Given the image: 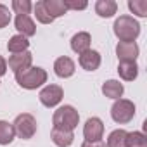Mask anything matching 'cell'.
<instances>
[{
    "label": "cell",
    "instance_id": "1",
    "mask_svg": "<svg viewBox=\"0 0 147 147\" xmlns=\"http://www.w3.org/2000/svg\"><path fill=\"white\" fill-rule=\"evenodd\" d=\"M114 35L119 42H135L140 35V24L131 16H119L114 21Z\"/></svg>",
    "mask_w": 147,
    "mask_h": 147
},
{
    "label": "cell",
    "instance_id": "2",
    "mask_svg": "<svg viewBox=\"0 0 147 147\" xmlns=\"http://www.w3.org/2000/svg\"><path fill=\"white\" fill-rule=\"evenodd\" d=\"M78 121H80V114H78V111L73 107V106H61L54 113V116H52L54 128L67 130V131L75 130L78 126Z\"/></svg>",
    "mask_w": 147,
    "mask_h": 147
},
{
    "label": "cell",
    "instance_id": "3",
    "mask_svg": "<svg viewBox=\"0 0 147 147\" xmlns=\"http://www.w3.org/2000/svg\"><path fill=\"white\" fill-rule=\"evenodd\" d=\"M16 82L21 88L35 90L47 82V71L43 67H28L21 73H16Z\"/></svg>",
    "mask_w": 147,
    "mask_h": 147
},
{
    "label": "cell",
    "instance_id": "4",
    "mask_svg": "<svg viewBox=\"0 0 147 147\" xmlns=\"http://www.w3.org/2000/svg\"><path fill=\"white\" fill-rule=\"evenodd\" d=\"M12 126H14L16 135H18L19 138H23V140H30V138H33V135L36 133V119H35V116L30 114V113L19 114V116L14 119Z\"/></svg>",
    "mask_w": 147,
    "mask_h": 147
},
{
    "label": "cell",
    "instance_id": "5",
    "mask_svg": "<svg viewBox=\"0 0 147 147\" xmlns=\"http://www.w3.org/2000/svg\"><path fill=\"white\" fill-rule=\"evenodd\" d=\"M133 116H135V104L128 99H118L111 107V118L119 125L130 123Z\"/></svg>",
    "mask_w": 147,
    "mask_h": 147
},
{
    "label": "cell",
    "instance_id": "6",
    "mask_svg": "<svg viewBox=\"0 0 147 147\" xmlns=\"http://www.w3.org/2000/svg\"><path fill=\"white\" fill-rule=\"evenodd\" d=\"M62 97H64L62 87H61V85H54V83L43 87V88L40 90V94H38V99H40V102H42L45 107H55V106L62 100Z\"/></svg>",
    "mask_w": 147,
    "mask_h": 147
},
{
    "label": "cell",
    "instance_id": "7",
    "mask_svg": "<svg viewBox=\"0 0 147 147\" xmlns=\"http://www.w3.org/2000/svg\"><path fill=\"white\" fill-rule=\"evenodd\" d=\"M116 55L119 62H135L138 57V45L135 42H119L116 45Z\"/></svg>",
    "mask_w": 147,
    "mask_h": 147
},
{
    "label": "cell",
    "instance_id": "8",
    "mask_svg": "<svg viewBox=\"0 0 147 147\" xmlns=\"http://www.w3.org/2000/svg\"><path fill=\"white\" fill-rule=\"evenodd\" d=\"M83 135L88 142L94 140H102L104 135V123L100 118H88L85 126H83Z\"/></svg>",
    "mask_w": 147,
    "mask_h": 147
},
{
    "label": "cell",
    "instance_id": "9",
    "mask_svg": "<svg viewBox=\"0 0 147 147\" xmlns=\"http://www.w3.org/2000/svg\"><path fill=\"white\" fill-rule=\"evenodd\" d=\"M31 62H33V55L28 50L19 52V54H12L9 57V67L14 71V75H16V73L24 71V69H28V67H31Z\"/></svg>",
    "mask_w": 147,
    "mask_h": 147
},
{
    "label": "cell",
    "instance_id": "10",
    "mask_svg": "<svg viewBox=\"0 0 147 147\" xmlns=\"http://www.w3.org/2000/svg\"><path fill=\"white\" fill-rule=\"evenodd\" d=\"M75 69H76L75 62H73V59L67 57V55H62V57L55 59V62H54V71H55V75L59 78L73 76V75H75Z\"/></svg>",
    "mask_w": 147,
    "mask_h": 147
},
{
    "label": "cell",
    "instance_id": "11",
    "mask_svg": "<svg viewBox=\"0 0 147 147\" xmlns=\"http://www.w3.org/2000/svg\"><path fill=\"white\" fill-rule=\"evenodd\" d=\"M100 61H102V59H100V54H99L97 50H92V49H88L87 52L80 54V59H78L80 66H82L85 71H95V69H99Z\"/></svg>",
    "mask_w": 147,
    "mask_h": 147
},
{
    "label": "cell",
    "instance_id": "12",
    "mask_svg": "<svg viewBox=\"0 0 147 147\" xmlns=\"http://www.w3.org/2000/svg\"><path fill=\"white\" fill-rule=\"evenodd\" d=\"M90 42H92L90 33L80 31L76 35H73V38H71V49H73V52H76L80 55V54H83V52H87L90 49Z\"/></svg>",
    "mask_w": 147,
    "mask_h": 147
},
{
    "label": "cell",
    "instance_id": "13",
    "mask_svg": "<svg viewBox=\"0 0 147 147\" xmlns=\"http://www.w3.org/2000/svg\"><path fill=\"white\" fill-rule=\"evenodd\" d=\"M16 30L19 31V35L23 36H33L36 33V26L33 23V19L30 16H16Z\"/></svg>",
    "mask_w": 147,
    "mask_h": 147
},
{
    "label": "cell",
    "instance_id": "14",
    "mask_svg": "<svg viewBox=\"0 0 147 147\" xmlns=\"http://www.w3.org/2000/svg\"><path fill=\"white\" fill-rule=\"evenodd\" d=\"M50 138L57 147H69L75 140V133L67 131V130H59V128H52L50 131Z\"/></svg>",
    "mask_w": 147,
    "mask_h": 147
},
{
    "label": "cell",
    "instance_id": "15",
    "mask_svg": "<svg viewBox=\"0 0 147 147\" xmlns=\"http://www.w3.org/2000/svg\"><path fill=\"white\" fill-rule=\"evenodd\" d=\"M123 92H125V87H123V83H119L118 80H107V82L102 83V94H104L106 97H109V99L118 100V99L123 95Z\"/></svg>",
    "mask_w": 147,
    "mask_h": 147
},
{
    "label": "cell",
    "instance_id": "16",
    "mask_svg": "<svg viewBox=\"0 0 147 147\" xmlns=\"http://www.w3.org/2000/svg\"><path fill=\"white\" fill-rule=\"evenodd\" d=\"M118 75L125 82H133L138 76V66H137V62H119L118 64Z\"/></svg>",
    "mask_w": 147,
    "mask_h": 147
},
{
    "label": "cell",
    "instance_id": "17",
    "mask_svg": "<svg viewBox=\"0 0 147 147\" xmlns=\"http://www.w3.org/2000/svg\"><path fill=\"white\" fill-rule=\"evenodd\" d=\"M118 11V4L114 0H97L95 4V12L100 18H113Z\"/></svg>",
    "mask_w": 147,
    "mask_h": 147
},
{
    "label": "cell",
    "instance_id": "18",
    "mask_svg": "<svg viewBox=\"0 0 147 147\" xmlns=\"http://www.w3.org/2000/svg\"><path fill=\"white\" fill-rule=\"evenodd\" d=\"M42 2H43V7H45L47 14H49L52 19L61 18V16H64V14L67 12L62 0H42Z\"/></svg>",
    "mask_w": 147,
    "mask_h": 147
},
{
    "label": "cell",
    "instance_id": "19",
    "mask_svg": "<svg viewBox=\"0 0 147 147\" xmlns=\"http://www.w3.org/2000/svg\"><path fill=\"white\" fill-rule=\"evenodd\" d=\"M28 47H30V42H28V38L23 36V35H14V36L7 42V50H9L11 54L24 52V50H28Z\"/></svg>",
    "mask_w": 147,
    "mask_h": 147
},
{
    "label": "cell",
    "instance_id": "20",
    "mask_svg": "<svg viewBox=\"0 0 147 147\" xmlns=\"http://www.w3.org/2000/svg\"><path fill=\"white\" fill-rule=\"evenodd\" d=\"M14 137H16V131L12 123L0 119V145H9L14 140Z\"/></svg>",
    "mask_w": 147,
    "mask_h": 147
},
{
    "label": "cell",
    "instance_id": "21",
    "mask_svg": "<svg viewBox=\"0 0 147 147\" xmlns=\"http://www.w3.org/2000/svg\"><path fill=\"white\" fill-rule=\"evenodd\" d=\"M126 133L125 130H114L109 133L107 137V142H106V147H126Z\"/></svg>",
    "mask_w": 147,
    "mask_h": 147
},
{
    "label": "cell",
    "instance_id": "22",
    "mask_svg": "<svg viewBox=\"0 0 147 147\" xmlns=\"http://www.w3.org/2000/svg\"><path fill=\"white\" fill-rule=\"evenodd\" d=\"M126 147H147V138L142 131L126 133Z\"/></svg>",
    "mask_w": 147,
    "mask_h": 147
},
{
    "label": "cell",
    "instance_id": "23",
    "mask_svg": "<svg viewBox=\"0 0 147 147\" xmlns=\"http://www.w3.org/2000/svg\"><path fill=\"white\" fill-rule=\"evenodd\" d=\"M31 9H33V4L30 0H14L12 2V11L18 16H30Z\"/></svg>",
    "mask_w": 147,
    "mask_h": 147
},
{
    "label": "cell",
    "instance_id": "24",
    "mask_svg": "<svg viewBox=\"0 0 147 147\" xmlns=\"http://www.w3.org/2000/svg\"><path fill=\"white\" fill-rule=\"evenodd\" d=\"M128 9L137 14L138 18H145L147 16V2L145 0H130L128 2Z\"/></svg>",
    "mask_w": 147,
    "mask_h": 147
},
{
    "label": "cell",
    "instance_id": "25",
    "mask_svg": "<svg viewBox=\"0 0 147 147\" xmlns=\"http://www.w3.org/2000/svg\"><path fill=\"white\" fill-rule=\"evenodd\" d=\"M33 9H35V16H36V19H38L42 24H50V23H54V19L47 14V11H45V7H43V2H42V0L33 5Z\"/></svg>",
    "mask_w": 147,
    "mask_h": 147
},
{
    "label": "cell",
    "instance_id": "26",
    "mask_svg": "<svg viewBox=\"0 0 147 147\" xmlns=\"http://www.w3.org/2000/svg\"><path fill=\"white\" fill-rule=\"evenodd\" d=\"M9 23H11V11H9L7 5L0 4V30L5 28Z\"/></svg>",
    "mask_w": 147,
    "mask_h": 147
},
{
    "label": "cell",
    "instance_id": "27",
    "mask_svg": "<svg viewBox=\"0 0 147 147\" xmlns=\"http://www.w3.org/2000/svg\"><path fill=\"white\" fill-rule=\"evenodd\" d=\"M66 11H83L88 7L87 2H76V0H62Z\"/></svg>",
    "mask_w": 147,
    "mask_h": 147
},
{
    "label": "cell",
    "instance_id": "28",
    "mask_svg": "<svg viewBox=\"0 0 147 147\" xmlns=\"http://www.w3.org/2000/svg\"><path fill=\"white\" fill-rule=\"evenodd\" d=\"M82 147H106V142H104V140H94V142L85 140V142L82 144Z\"/></svg>",
    "mask_w": 147,
    "mask_h": 147
},
{
    "label": "cell",
    "instance_id": "29",
    "mask_svg": "<svg viewBox=\"0 0 147 147\" xmlns=\"http://www.w3.org/2000/svg\"><path fill=\"white\" fill-rule=\"evenodd\" d=\"M5 73H7V61L0 55V76H4Z\"/></svg>",
    "mask_w": 147,
    "mask_h": 147
}]
</instances>
